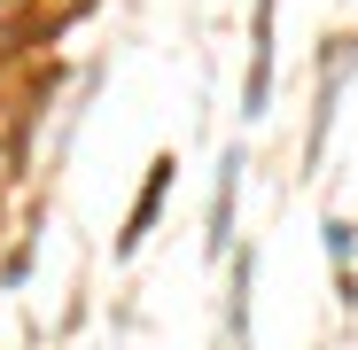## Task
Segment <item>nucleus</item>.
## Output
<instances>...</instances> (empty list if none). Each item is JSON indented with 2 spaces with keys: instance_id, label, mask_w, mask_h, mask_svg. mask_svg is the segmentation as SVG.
Wrapping results in <instances>:
<instances>
[{
  "instance_id": "f257e3e1",
  "label": "nucleus",
  "mask_w": 358,
  "mask_h": 350,
  "mask_svg": "<svg viewBox=\"0 0 358 350\" xmlns=\"http://www.w3.org/2000/svg\"><path fill=\"white\" fill-rule=\"evenodd\" d=\"M265 94H273V0H257V54H250V94H242V117H265Z\"/></svg>"
},
{
  "instance_id": "f03ea898",
  "label": "nucleus",
  "mask_w": 358,
  "mask_h": 350,
  "mask_svg": "<svg viewBox=\"0 0 358 350\" xmlns=\"http://www.w3.org/2000/svg\"><path fill=\"white\" fill-rule=\"evenodd\" d=\"M234 187H242V156H226V163H218V203H210V257L226 249V233H234Z\"/></svg>"
},
{
  "instance_id": "7ed1b4c3",
  "label": "nucleus",
  "mask_w": 358,
  "mask_h": 350,
  "mask_svg": "<svg viewBox=\"0 0 358 350\" xmlns=\"http://www.w3.org/2000/svg\"><path fill=\"white\" fill-rule=\"evenodd\" d=\"M164 187H171V163H156V180H148V195H141V210H133V226H125V249H141V233H148V218H156Z\"/></svg>"
},
{
  "instance_id": "20e7f679",
  "label": "nucleus",
  "mask_w": 358,
  "mask_h": 350,
  "mask_svg": "<svg viewBox=\"0 0 358 350\" xmlns=\"http://www.w3.org/2000/svg\"><path fill=\"white\" fill-rule=\"evenodd\" d=\"M327 257H335V265L350 257V226H343V218H327Z\"/></svg>"
}]
</instances>
